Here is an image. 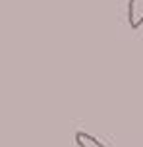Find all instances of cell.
I'll use <instances>...</instances> for the list:
<instances>
[{
  "label": "cell",
  "mask_w": 143,
  "mask_h": 147,
  "mask_svg": "<svg viewBox=\"0 0 143 147\" xmlns=\"http://www.w3.org/2000/svg\"><path fill=\"white\" fill-rule=\"evenodd\" d=\"M128 23L132 29L143 25V0H128Z\"/></svg>",
  "instance_id": "cell-1"
},
{
  "label": "cell",
  "mask_w": 143,
  "mask_h": 147,
  "mask_svg": "<svg viewBox=\"0 0 143 147\" xmlns=\"http://www.w3.org/2000/svg\"><path fill=\"white\" fill-rule=\"evenodd\" d=\"M75 145L77 147H106L95 136H91L87 132H75Z\"/></svg>",
  "instance_id": "cell-2"
}]
</instances>
